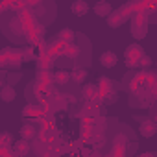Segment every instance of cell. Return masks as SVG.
Returning a JSON list of instances; mask_svg holds the SVG:
<instances>
[{"label":"cell","mask_w":157,"mask_h":157,"mask_svg":"<svg viewBox=\"0 0 157 157\" xmlns=\"http://www.w3.org/2000/svg\"><path fill=\"white\" fill-rule=\"evenodd\" d=\"M117 54L115 52H111V50H107V52H104L102 56H100V63H102V67H105V68H113L115 65H117Z\"/></svg>","instance_id":"1"},{"label":"cell","mask_w":157,"mask_h":157,"mask_svg":"<svg viewBox=\"0 0 157 157\" xmlns=\"http://www.w3.org/2000/svg\"><path fill=\"white\" fill-rule=\"evenodd\" d=\"M139 131H140L142 137H153V133H155V122L153 120H142Z\"/></svg>","instance_id":"2"},{"label":"cell","mask_w":157,"mask_h":157,"mask_svg":"<svg viewBox=\"0 0 157 157\" xmlns=\"http://www.w3.org/2000/svg\"><path fill=\"white\" fill-rule=\"evenodd\" d=\"M142 56H144V54H142V48H140L139 44H131V46L126 48V59H135V61H139Z\"/></svg>","instance_id":"3"},{"label":"cell","mask_w":157,"mask_h":157,"mask_svg":"<svg viewBox=\"0 0 157 157\" xmlns=\"http://www.w3.org/2000/svg\"><path fill=\"white\" fill-rule=\"evenodd\" d=\"M15 96H17V93H15V89L11 85H6V87L0 89V98H2L4 102H13Z\"/></svg>","instance_id":"4"},{"label":"cell","mask_w":157,"mask_h":157,"mask_svg":"<svg viewBox=\"0 0 157 157\" xmlns=\"http://www.w3.org/2000/svg\"><path fill=\"white\" fill-rule=\"evenodd\" d=\"M70 10H72L74 15H85L89 11V6H87V2H83V0H76Z\"/></svg>","instance_id":"5"},{"label":"cell","mask_w":157,"mask_h":157,"mask_svg":"<svg viewBox=\"0 0 157 157\" xmlns=\"http://www.w3.org/2000/svg\"><path fill=\"white\" fill-rule=\"evenodd\" d=\"M94 13H96L98 17H107V15H111V4H109V2H98V4L94 6Z\"/></svg>","instance_id":"6"},{"label":"cell","mask_w":157,"mask_h":157,"mask_svg":"<svg viewBox=\"0 0 157 157\" xmlns=\"http://www.w3.org/2000/svg\"><path fill=\"white\" fill-rule=\"evenodd\" d=\"M35 128L32 126V124H24L22 128H21V135H22V140H32L33 137H35Z\"/></svg>","instance_id":"7"},{"label":"cell","mask_w":157,"mask_h":157,"mask_svg":"<svg viewBox=\"0 0 157 157\" xmlns=\"http://www.w3.org/2000/svg\"><path fill=\"white\" fill-rule=\"evenodd\" d=\"M68 80H70V74L67 70H57L54 74V83H57V85H65Z\"/></svg>","instance_id":"8"},{"label":"cell","mask_w":157,"mask_h":157,"mask_svg":"<svg viewBox=\"0 0 157 157\" xmlns=\"http://www.w3.org/2000/svg\"><path fill=\"white\" fill-rule=\"evenodd\" d=\"M85 78H87V70H85V68H76V70L70 74V80L76 82V83H83Z\"/></svg>","instance_id":"9"},{"label":"cell","mask_w":157,"mask_h":157,"mask_svg":"<svg viewBox=\"0 0 157 157\" xmlns=\"http://www.w3.org/2000/svg\"><path fill=\"white\" fill-rule=\"evenodd\" d=\"M59 41H63L65 44H70V43L74 41V32H72L70 28H63V30L59 32Z\"/></svg>","instance_id":"10"},{"label":"cell","mask_w":157,"mask_h":157,"mask_svg":"<svg viewBox=\"0 0 157 157\" xmlns=\"http://www.w3.org/2000/svg\"><path fill=\"white\" fill-rule=\"evenodd\" d=\"M13 150L17 155H26L30 151V144H28V140H19V142H15Z\"/></svg>","instance_id":"11"},{"label":"cell","mask_w":157,"mask_h":157,"mask_svg":"<svg viewBox=\"0 0 157 157\" xmlns=\"http://www.w3.org/2000/svg\"><path fill=\"white\" fill-rule=\"evenodd\" d=\"M10 26L13 28V32H15V33H24V24H22V21H21L19 17H15V19H11V22H10Z\"/></svg>","instance_id":"12"},{"label":"cell","mask_w":157,"mask_h":157,"mask_svg":"<svg viewBox=\"0 0 157 157\" xmlns=\"http://www.w3.org/2000/svg\"><path fill=\"white\" fill-rule=\"evenodd\" d=\"M124 21H126V17H124V15H120V13L111 15V17H109V26H113V28H115V26H120Z\"/></svg>","instance_id":"13"},{"label":"cell","mask_w":157,"mask_h":157,"mask_svg":"<svg viewBox=\"0 0 157 157\" xmlns=\"http://www.w3.org/2000/svg\"><path fill=\"white\" fill-rule=\"evenodd\" d=\"M131 35H133L135 39H140V37H144V35H146V26H133V32H131Z\"/></svg>","instance_id":"14"},{"label":"cell","mask_w":157,"mask_h":157,"mask_svg":"<svg viewBox=\"0 0 157 157\" xmlns=\"http://www.w3.org/2000/svg\"><path fill=\"white\" fill-rule=\"evenodd\" d=\"M78 54H80V48H78V46H74V44H67V48H65V56H68V57H76Z\"/></svg>","instance_id":"15"},{"label":"cell","mask_w":157,"mask_h":157,"mask_svg":"<svg viewBox=\"0 0 157 157\" xmlns=\"http://www.w3.org/2000/svg\"><path fill=\"white\" fill-rule=\"evenodd\" d=\"M94 94H96V87H94V85H87V87H85V96H87V98H93Z\"/></svg>","instance_id":"16"},{"label":"cell","mask_w":157,"mask_h":157,"mask_svg":"<svg viewBox=\"0 0 157 157\" xmlns=\"http://www.w3.org/2000/svg\"><path fill=\"white\" fill-rule=\"evenodd\" d=\"M139 65H144V67H150V65H151V59H150L148 56H142V57L139 59Z\"/></svg>","instance_id":"17"},{"label":"cell","mask_w":157,"mask_h":157,"mask_svg":"<svg viewBox=\"0 0 157 157\" xmlns=\"http://www.w3.org/2000/svg\"><path fill=\"white\" fill-rule=\"evenodd\" d=\"M44 146H46L44 142H35V151L43 155V153H44Z\"/></svg>","instance_id":"18"},{"label":"cell","mask_w":157,"mask_h":157,"mask_svg":"<svg viewBox=\"0 0 157 157\" xmlns=\"http://www.w3.org/2000/svg\"><path fill=\"white\" fill-rule=\"evenodd\" d=\"M100 85H102L104 89H111V82L107 80V78H102V80H100Z\"/></svg>","instance_id":"19"},{"label":"cell","mask_w":157,"mask_h":157,"mask_svg":"<svg viewBox=\"0 0 157 157\" xmlns=\"http://www.w3.org/2000/svg\"><path fill=\"white\" fill-rule=\"evenodd\" d=\"M126 65H128L129 68H133V67H137V65H139V61H135V59H126Z\"/></svg>","instance_id":"20"},{"label":"cell","mask_w":157,"mask_h":157,"mask_svg":"<svg viewBox=\"0 0 157 157\" xmlns=\"http://www.w3.org/2000/svg\"><path fill=\"white\" fill-rule=\"evenodd\" d=\"M91 157H102V155H100L98 151H93V155H91Z\"/></svg>","instance_id":"21"},{"label":"cell","mask_w":157,"mask_h":157,"mask_svg":"<svg viewBox=\"0 0 157 157\" xmlns=\"http://www.w3.org/2000/svg\"><path fill=\"white\" fill-rule=\"evenodd\" d=\"M0 89H2V80H0Z\"/></svg>","instance_id":"22"},{"label":"cell","mask_w":157,"mask_h":157,"mask_svg":"<svg viewBox=\"0 0 157 157\" xmlns=\"http://www.w3.org/2000/svg\"><path fill=\"white\" fill-rule=\"evenodd\" d=\"M107 157H115V155H107Z\"/></svg>","instance_id":"23"}]
</instances>
